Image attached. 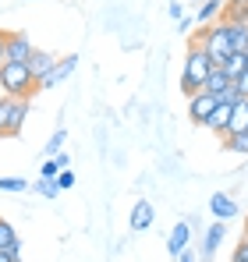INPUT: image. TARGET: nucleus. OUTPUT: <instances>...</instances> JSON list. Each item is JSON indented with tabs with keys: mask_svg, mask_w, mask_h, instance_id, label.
I'll return each mask as SVG.
<instances>
[{
	"mask_svg": "<svg viewBox=\"0 0 248 262\" xmlns=\"http://www.w3.org/2000/svg\"><path fill=\"white\" fill-rule=\"evenodd\" d=\"M241 131H248V96H241L231 106V121H227V131L223 135H241Z\"/></svg>",
	"mask_w": 248,
	"mask_h": 262,
	"instance_id": "f8f14e48",
	"label": "nucleus"
},
{
	"mask_svg": "<svg viewBox=\"0 0 248 262\" xmlns=\"http://www.w3.org/2000/svg\"><path fill=\"white\" fill-rule=\"evenodd\" d=\"M153 202L149 199H135V206H131V216H128V227L135 230V234H142V230H149L153 227Z\"/></svg>",
	"mask_w": 248,
	"mask_h": 262,
	"instance_id": "0eeeda50",
	"label": "nucleus"
},
{
	"mask_svg": "<svg viewBox=\"0 0 248 262\" xmlns=\"http://www.w3.org/2000/svg\"><path fill=\"white\" fill-rule=\"evenodd\" d=\"M53 64H57V57H53V53H46V50H32V53H29V60H25V68L32 71L36 85H39V78L46 75V71H53Z\"/></svg>",
	"mask_w": 248,
	"mask_h": 262,
	"instance_id": "9b49d317",
	"label": "nucleus"
},
{
	"mask_svg": "<svg viewBox=\"0 0 248 262\" xmlns=\"http://www.w3.org/2000/svg\"><path fill=\"white\" fill-rule=\"evenodd\" d=\"M213 106H216V96H209V92L199 89L195 96H188V121L202 128V124H206V117L213 114Z\"/></svg>",
	"mask_w": 248,
	"mask_h": 262,
	"instance_id": "423d86ee",
	"label": "nucleus"
},
{
	"mask_svg": "<svg viewBox=\"0 0 248 262\" xmlns=\"http://www.w3.org/2000/svg\"><path fill=\"white\" fill-rule=\"evenodd\" d=\"M245 237H248V216H245Z\"/></svg>",
	"mask_w": 248,
	"mask_h": 262,
	"instance_id": "72a5a7b5",
	"label": "nucleus"
},
{
	"mask_svg": "<svg viewBox=\"0 0 248 262\" xmlns=\"http://www.w3.org/2000/svg\"><path fill=\"white\" fill-rule=\"evenodd\" d=\"M199 4H202V0H199Z\"/></svg>",
	"mask_w": 248,
	"mask_h": 262,
	"instance_id": "c9c22d12",
	"label": "nucleus"
},
{
	"mask_svg": "<svg viewBox=\"0 0 248 262\" xmlns=\"http://www.w3.org/2000/svg\"><path fill=\"white\" fill-rule=\"evenodd\" d=\"M220 21H248V0H223Z\"/></svg>",
	"mask_w": 248,
	"mask_h": 262,
	"instance_id": "dca6fc26",
	"label": "nucleus"
},
{
	"mask_svg": "<svg viewBox=\"0 0 248 262\" xmlns=\"http://www.w3.org/2000/svg\"><path fill=\"white\" fill-rule=\"evenodd\" d=\"M231 262H248V237L241 234V241L234 245V255H231Z\"/></svg>",
	"mask_w": 248,
	"mask_h": 262,
	"instance_id": "a878e982",
	"label": "nucleus"
},
{
	"mask_svg": "<svg viewBox=\"0 0 248 262\" xmlns=\"http://www.w3.org/2000/svg\"><path fill=\"white\" fill-rule=\"evenodd\" d=\"M0 92L4 96H18V99H32L39 92V85H36L32 71L22 60H4L0 64Z\"/></svg>",
	"mask_w": 248,
	"mask_h": 262,
	"instance_id": "f257e3e1",
	"label": "nucleus"
},
{
	"mask_svg": "<svg viewBox=\"0 0 248 262\" xmlns=\"http://www.w3.org/2000/svg\"><path fill=\"white\" fill-rule=\"evenodd\" d=\"M209 71H213V60L206 57V50L188 39V57H184V71H181V92L184 96H195L202 89Z\"/></svg>",
	"mask_w": 248,
	"mask_h": 262,
	"instance_id": "7ed1b4c3",
	"label": "nucleus"
},
{
	"mask_svg": "<svg viewBox=\"0 0 248 262\" xmlns=\"http://www.w3.org/2000/svg\"><path fill=\"white\" fill-rule=\"evenodd\" d=\"M188 245H192V223H188V220H181V223H174V227H170L167 248H170V255H177V252H184Z\"/></svg>",
	"mask_w": 248,
	"mask_h": 262,
	"instance_id": "9d476101",
	"label": "nucleus"
},
{
	"mask_svg": "<svg viewBox=\"0 0 248 262\" xmlns=\"http://www.w3.org/2000/svg\"><path fill=\"white\" fill-rule=\"evenodd\" d=\"M220 71H223V75H227V78L234 82V78H238V75L245 71V53H231V57H227V60L220 64Z\"/></svg>",
	"mask_w": 248,
	"mask_h": 262,
	"instance_id": "a211bd4d",
	"label": "nucleus"
},
{
	"mask_svg": "<svg viewBox=\"0 0 248 262\" xmlns=\"http://www.w3.org/2000/svg\"><path fill=\"white\" fill-rule=\"evenodd\" d=\"M177 29H181V32L188 36V29H192V18H177Z\"/></svg>",
	"mask_w": 248,
	"mask_h": 262,
	"instance_id": "473e14b6",
	"label": "nucleus"
},
{
	"mask_svg": "<svg viewBox=\"0 0 248 262\" xmlns=\"http://www.w3.org/2000/svg\"><path fill=\"white\" fill-rule=\"evenodd\" d=\"M78 68V53H68V57H57V64H53V71H46L39 78V89H53V85H60L71 71Z\"/></svg>",
	"mask_w": 248,
	"mask_h": 262,
	"instance_id": "39448f33",
	"label": "nucleus"
},
{
	"mask_svg": "<svg viewBox=\"0 0 248 262\" xmlns=\"http://www.w3.org/2000/svg\"><path fill=\"white\" fill-rule=\"evenodd\" d=\"M209 213H213L216 220H223V223H227V220L238 216V202H234L231 195L216 191V195H209Z\"/></svg>",
	"mask_w": 248,
	"mask_h": 262,
	"instance_id": "1a4fd4ad",
	"label": "nucleus"
},
{
	"mask_svg": "<svg viewBox=\"0 0 248 262\" xmlns=\"http://www.w3.org/2000/svg\"><path fill=\"white\" fill-rule=\"evenodd\" d=\"M29 184L22 177H0V191H25Z\"/></svg>",
	"mask_w": 248,
	"mask_h": 262,
	"instance_id": "393cba45",
	"label": "nucleus"
},
{
	"mask_svg": "<svg viewBox=\"0 0 248 262\" xmlns=\"http://www.w3.org/2000/svg\"><path fill=\"white\" fill-rule=\"evenodd\" d=\"M57 174H60V163H57L53 156H46V160H43V167H39V177H43V181H53Z\"/></svg>",
	"mask_w": 248,
	"mask_h": 262,
	"instance_id": "5701e85b",
	"label": "nucleus"
},
{
	"mask_svg": "<svg viewBox=\"0 0 248 262\" xmlns=\"http://www.w3.org/2000/svg\"><path fill=\"white\" fill-rule=\"evenodd\" d=\"M53 184H57V191H68V188H75V174H71V170L64 167L60 174L53 177Z\"/></svg>",
	"mask_w": 248,
	"mask_h": 262,
	"instance_id": "b1692460",
	"label": "nucleus"
},
{
	"mask_svg": "<svg viewBox=\"0 0 248 262\" xmlns=\"http://www.w3.org/2000/svg\"><path fill=\"white\" fill-rule=\"evenodd\" d=\"M32 50H36V46L29 43V36H25V32H7V50H4V53H7V60H22V64H25Z\"/></svg>",
	"mask_w": 248,
	"mask_h": 262,
	"instance_id": "6e6552de",
	"label": "nucleus"
},
{
	"mask_svg": "<svg viewBox=\"0 0 248 262\" xmlns=\"http://www.w3.org/2000/svg\"><path fill=\"white\" fill-rule=\"evenodd\" d=\"M223 234H227L223 220H213V227H206V237H202V259H213V255H216V248H220Z\"/></svg>",
	"mask_w": 248,
	"mask_h": 262,
	"instance_id": "4468645a",
	"label": "nucleus"
},
{
	"mask_svg": "<svg viewBox=\"0 0 248 262\" xmlns=\"http://www.w3.org/2000/svg\"><path fill=\"white\" fill-rule=\"evenodd\" d=\"M234 89H238L241 96H248V68L241 71V75H238V78H234Z\"/></svg>",
	"mask_w": 248,
	"mask_h": 262,
	"instance_id": "c85d7f7f",
	"label": "nucleus"
},
{
	"mask_svg": "<svg viewBox=\"0 0 248 262\" xmlns=\"http://www.w3.org/2000/svg\"><path fill=\"white\" fill-rule=\"evenodd\" d=\"M167 11H170V18H184V7H181V4H177V0H174V4H170V7H167Z\"/></svg>",
	"mask_w": 248,
	"mask_h": 262,
	"instance_id": "7c9ffc66",
	"label": "nucleus"
},
{
	"mask_svg": "<svg viewBox=\"0 0 248 262\" xmlns=\"http://www.w3.org/2000/svg\"><path fill=\"white\" fill-rule=\"evenodd\" d=\"M64 142H68V131H64V128H57V131H53V138L46 142V156H57V152L64 149Z\"/></svg>",
	"mask_w": 248,
	"mask_h": 262,
	"instance_id": "4be33fe9",
	"label": "nucleus"
},
{
	"mask_svg": "<svg viewBox=\"0 0 248 262\" xmlns=\"http://www.w3.org/2000/svg\"><path fill=\"white\" fill-rule=\"evenodd\" d=\"M192 43H199L206 50V57L213 60V68H220L234 50H231V39H227V21H209L206 29L192 32Z\"/></svg>",
	"mask_w": 248,
	"mask_h": 262,
	"instance_id": "f03ea898",
	"label": "nucleus"
},
{
	"mask_svg": "<svg viewBox=\"0 0 248 262\" xmlns=\"http://www.w3.org/2000/svg\"><path fill=\"white\" fill-rule=\"evenodd\" d=\"M177 262H195V255H192V245H188L184 252H177Z\"/></svg>",
	"mask_w": 248,
	"mask_h": 262,
	"instance_id": "2f4dec72",
	"label": "nucleus"
},
{
	"mask_svg": "<svg viewBox=\"0 0 248 262\" xmlns=\"http://www.w3.org/2000/svg\"><path fill=\"white\" fill-rule=\"evenodd\" d=\"M227 85H231V78H227L220 68H213V71L206 75V82H202V92H209V96H220Z\"/></svg>",
	"mask_w": 248,
	"mask_h": 262,
	"instance_id": "f3484780",
	"label": "nucleus"
},
{
	"mask_svg": "<svg viewBox=\"0 0 248 262\" xmlns=\"http://www.w3.org/2000/svg\"><path fill=\"white\" fill-rule=\"evenodd\" d=\"M223 149L227 152H238V156H248V131H241V135H223Z\"/></svg>",
	"mask_w": 248,
	"mask_h": 262,
	"instance_id": "aec40b11",
	"label": "nucleus"
},
{
	"mask_svg": "<svg viewBox=\"0 0 248 262\" xmlns=\"http://www.w3.org/2000/svg\"><path fill=\"white\" fill-rule=\"evenodd\" d=\"M0 262H22V245H14V248H0Z\"/></svg>",
	"mask_w": 248,
	"mask_h": 262,
	"instance_id": "bb28decb",
	"label": "nucleus"
},
{
	"mask_svg": "<svg viewBox=\"0 0 248 262\" xmlns=\"http://www.w3.org/2000/svg\"><path fill=\"white\" fill-rule=\"evenodd\" d=\"M245 68H248V50H245Z\"/></svg>",
	"mask_w": 248,
	"mask_h": 262,
	"instance_id": "f704fd0d",
	"label": "nucleus"
},
{
	"mask_svg": "<svg viewBox=\"0 0 248 262\" xmlns=\"http://www.w3.org/2000/svg\"><path fill=\"white\" fill-rule=\"evenodd\" d=\"M36 191H39V195H46V199H53V195H57V184H53V181H36Z\"/></svg>",
	"mask_w": 248,
	"mask_h": 262,
	"instance_id": "cd10ccee",
	"label": "nucleus"
},
{
	"mask_svg": "<svg viewBox=\"0 0 248 262\" xmlns=\"http://www.w3.org/2000/svg\"><path fill=\"white\" fill-rule=\"evenodd\" d=\"M4 50H7V29H0V64L7 60V53H4Z\"/></svg>",
	"mask_w": 248,
	"mask_h": 262,
	"instance_id": "c756f323",
	"label": "nucleus"
},
{
	"mask_svg": "<svg viewBox=\"0 0 248 262\" xmlns=\"http://www.w3.org/2000/svg\"><path fill=\"white\" fill-rule=\"evenodd\" d=\"M227 39L234 53H245L248 50V21H227Z\"/></svg>",
	"mask_w": 248,
	"mask_h": 262,
	"instance_id": "2eb2a0df",
	"label": "nucleus"
},
{
	"mask_svg": "<svg viewBox=\"0 0 248 262\" xmlns=\"http://www.w3.org/2000/svg\"><path fill=\"white\" fill-rule=\"evenodd\" d=\"M14 245H22V241H18V230H14V223L0 216V248H14Z\"/></svg>",
	"mask_w": 248,
	"mask_h": 262,
	"instance_id": "412c9836",
	"label": "nucleus"
},
{
	"mask_svg": "<svg viewBox=\"0 0 248 262\" xmlns=\"http://www.w3.org/2000/svg\"><path fill=\"white\" fill-rule=\"evenodd\" d=\"M220 7H223V0H202L195 18H199L202 25H209V21H216V18H220Z\"/></svg>",
	"mask_w": 248,
	"mask_h": 262,
	"instance_id": "6ab92c4d",
	"label": "nucleus"
},
{
	"mask_svg": "<svg viewBox=\"0 0 248 262\" xmlns=\"http://www.w3.org/2000/svg\"><path fill=\"white\" fill-rule=\"evenodd\" d=\"M25 117H29V99L0 96V138H14V135H22Z\"/></svg>",
	"mask_w": 248,
	"mask_h": 262,
	"instance_id": "20e7f679",
	"label": "nucleus"
},
{
	"mask_svg": "<svg viewBox=\"0 0 248 262\" xmlns=\"http://www.w3.org/2000/svg\"><path fill=\"white\" fill-rule=\"evenodd\" d=\"M231 106H234V103H223V99H216V106H213V114L206 117V124H202V128L216 131V135H223V131H227V121H231Z\"/></svg>",
	"mask_w": 248,
	"mask_h": 262,
	"instance_id": "ddd939ff",
	"label": "nucleus"
}]
</instances>
